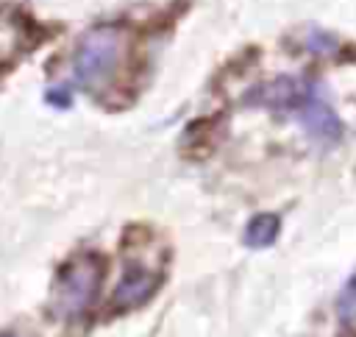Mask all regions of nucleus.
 Returning a JSON list of instances; mask_svg holds the SVG:
<instances>
[{"label": "nucleus", "instance_id": "3", "mask_svg": "<svg viewBox=\"0 0 356 337\" xmlns=\"http://www.w3.org/2000/svg\"><path fill=\"white\" fill-rule=\"evenodd\" d=\"M161 284V270L150 267V265H142V262H128L125 270H122V279L111 295V304L117 309H136L142 304H147L156 290Z\"/></svg>", "mask_w": 356, "mask_h": 337}, {"label": "nucleus", "instance_id": "8", "mask_svg": "<svg viewBox=\"0 0 356 337\" xmlns=\"http://www.w3.org/2000/svg\"><path fill=\"white\" fill-rule=\"evenodd\" d=\"M0 337H17V334H11V331H3V334H0Z\"/></svg>", "mask_w": 356, "mask_h": 337}, {"label": "nucleus", "instance_id": "4", "mask_svg": "<svg viewBox=\"0 0 356 337\" xmlns=\"http://www.w3.org/2000/svg\"><path fill=\"white\" fill-rule=\"evenodd\" d=\"M295 114H298V120L303 123L306 134H309L317 145L328 148V145H337V142L342 139V120H339L337 111L314 92V86H312V92L303 97V103L295 109Z\"/></svg>", "mask_w": 356, "mask_h": 337}, {"label": "nucleus", "instance_id": "5", "mask_svg": "<svg viewBox=\"0 0 356 337\" xmlns=\"http://www.w3.org/2000/svg\"><path fill=\"white\" fill-rule=\"evenodd\" d=\"M309 92H312V86L298 78H278L273 84L256 86L245 100L253 106H261V109H273V111H295Z\"/></svg>", "mask_w": 356, "mask_h": 337}, {"label": "nucleus", "instance_id": "1", "mask_svg": "<svg viewBox=\"0 0 356 337\" xmlns=\"http://www.w3.org/2000/svg\"><path fill=\"white\" fill-rule=\"evenodd\" d=\"M103 281V259L95 253H81L78 259L67 262L56 279L53 290V312L61 318L81 315L89 301L95 298Z\"/></svg>", "mask_w": 356, "mask_h": 337}, {"label": "nucleus", "instance_id": "6", "mask_svg": "<svg viewBox=\"0 0 356 337\" xmlns=\"http://www.w3.org/2000/svg\"><path fill=\"white\" fill-rule=\"evenodd\" d=\"M278 231H281V220H278V214L264 212V214H256V217L245 226L242 242H245L248 248L261 251V248H270V245L278 240Z\"/></svg>", "mask_w": 356, "mask_h": 337}, {"label": "nucleus", "instance_id": "2", "mask_svg": "<svg viewBox=\"0 0 356 337\" xmlns=\"http://www.w3.org/2000/svg\"><path fill=\"white\" fill-rule=\"evenodd\" d=\"M120 61V33L114 28H95L89 31L78 50H75V81L83 89H100L114 75Z\"/></svg>", "mask_w": 356, "mask_h": 337}, {"label": "nucleus", "instance_id": "7", "mask_svg": "<svg viewBox=\"0 0 356 337\" xmlns=\"http://www.w3.org/2000/svg\"><path fill=\"white\" fill-rule=\"evenodd\" d=\"M339 312H342V318H356V276L345 284V290L339 295Z\"/></svg>", "mask_w": 356, "mask_h": 337}]
</instances>
